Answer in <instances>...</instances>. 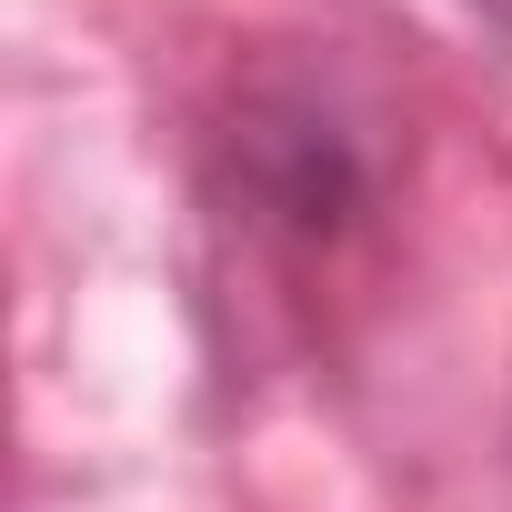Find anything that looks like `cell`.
Masks as SVG:
<instances>
[{"label":"cell","mask_w":512,"mask_h":512,"mask_svg":"<svg viewBox=\"0 0 512 512\" xmlns=\"http://www.w3.org/2000/svg\"><path fill=\"white\" fill-rule=\"evenodd\" d=\"M372 141L352 101L322 71H251L221 121V221H241L251 251L312 272L372 221Z\"/></svg>","instance_id":"1"},{"label":"cell","mask_w":512,"mask_h":512,"mask_svg":"<svg viewBox=\"0 0 512 512\" xmlns=\"http://www.w3.org/2000/svg\"><path fill=\"white\" fill-rule=\"evenodd\" d=\"M472 21H482V31H492V51L512 61V0H472Z\"/></svg>","instance_id":"2"}]
</instances>
